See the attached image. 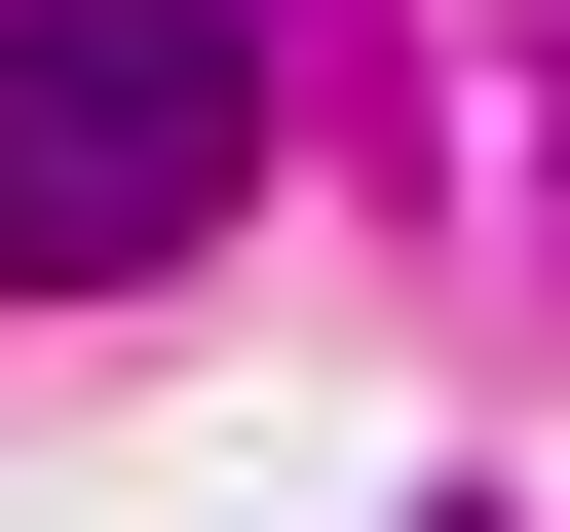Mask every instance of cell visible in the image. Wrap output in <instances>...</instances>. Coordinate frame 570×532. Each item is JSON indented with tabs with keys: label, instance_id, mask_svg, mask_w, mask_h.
<instances>
[{
	"label": "cell",
	"instance_id": "cell-1",
	"mask_svg": "<svg viewBox=\"0 0 570 532\" xmlns=\"http://www.w3.org/2000/svg\"><path fill=\"white\" fill-rule=\"evenodd\" d=\"M266 190V0H0V305H115Z\"/></svg>",
	"mask_w": 570,
	"mask_h": 532
}]
</instances>
